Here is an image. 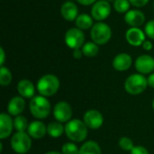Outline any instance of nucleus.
Instances as JSON below:
<instances>
[{"mask_svg":"<svg viewBox=\"0 0 154 154\" xmlns=\"http://www.w3.org/2000/svg\"><path fill=\"white\" fill-rule=\"evenodd\" d=\"M152 106H153V109H154V100H153V103H152Z\"/></svg>","mask_w":154,"mask_h":154,"instance_id":"nucleus-38","label":"nucleus"},{"mask_svg":"<svg viewBox=\"0 0 154 154\" xmlns=\"http://www.w3.org/2000/svg\"><path fill=\"white\" fill-rule=\"evenodd\" d=\"M132 65V58L127 53H120L115 57L113 60V67L118 71L127 70Z\"/></svg>","mask_w":154,"mask_h":154,"instance_id":"nucleus-15","label":"nucleus"},{"mask_svg":"<svg viewBox=\"0 0 154 154\" xmlns=\"http://www.w3.org/2000/svg\"><path fill=\"white\" fill-rule=\"evenodd\" d=\"M148 85L152 88H154V73L150 75V77L148 78Z\"/></svg>","mask_w":154,"mask_h":154,"instance_id":"nucleus-35","label":"nucleus"},{"mask_svg":"<svg viewBox=\"0 0 154 154\" xmlns=\"http://www.w3.org/2000/svg\"><path fill=\"white\" fill-rule=\"evenodd\" d=\"M82 51H83V54L87 57H95L98 53L99 49L97 43L88 42L83 45Z\"/></svg>","mask_w":154,"mask_h":154,"instance_id":"nucleus-23","label":"nucleus"},{"mask_svg":"<svg viewBox=\"0 0 154 154\" xmlns=\"http://www.w3.org/2000/svg\"><path fill=\"white\" fill-rule=\"evenodd\" d=\"M85 36L82 31L79 28H71L65 34V42L71 49H79L84 45Z\"/></svg>","mask_w":154,"mask_h":154,"instance_id":"nucleus-7","label":"nucleus"},{"mask_svg":"<svg viewBox=\"0 0 154 154\" xmlns=\"http://www.w3.org/2000/svg\"><path fill=\"white\" fill-rule=\"evenodd\" d=\"M79 150L78 146L72 143H65L62 147V154H79Z\"/></svg>","mask_w":154,"mask_h":154,"instance_id":"nucleus-27","label":"nucleus"},{"mask_svg":"<svg viewBox=\"0 0 154 154\" xmlns=\"http://www.w3.org/2000/svg\"><path fill=\"white\" fill-rule=\"evenodd\" d=\"M145 33L154 40V20L148 22L145 25Z\"/></svg>","mask_w":154,"mask_h":154,"instance_id":"nucleus-29","label":"nucleus"},{"mask_svg":"<svg viewBox=\"0 0 154 154\" xmlns=\"http://www.w3.org/2000/svg\"><path fill=\"white\" fill-rule=\"evenodd\" d=\"M148 86V79L142 74H133L127 78L125 88L131 95H138L143 92Z\"/></svg>","mask_w":154,"mask_h":154,"instance_id":"nucleus-4","label":"nucleus"},{"mask_svg":"<svg viewBox=\"0 0 154 154\" xmlns=\"http://www.w3.org/2000/svg\"><path fill=\"white\" fill-rule=\"evenodd\" d=\"M30 110L34 117L43 119L50 115L51 104L43 96H36L30 102Z\"/></svg>","mask_w":154,"mask_h":154,"instance_id":"nucleus-3","label":"nucleus"},{"mask_svg":"<svg viewBox=\"0 0 154 154\" xmlns=\"http://www.w3.org/2000/svg\"><path fill=\"white\" fill-rule=\"evenodd\" d=\"M60 88L59 79L51 74L42 77L37 84V89L39 93L43 97H51L54 95Z\"/></svg>","mask_w":154,"mask_h":154,"instance_id":"nucleus-2","label":"nucleus"},{"mask_svg":"<svg viewBox=\"0 0 154 154\" xmlns=\"http://www.w3.org/2000/svg\"><path fill=\"white\" fill-rule=\"evenodd\" d=\"M25 102L23 97H13L7 106L8 113L11 116H19L24 109Z\"/></svg>","mask_w":154,"mask_h":154,"instance_id":"nucleus-19","label":"nucleus"},{"mask_svg":"<svg viewBox=\"0 0 154 154\" xmlns=\"http://www.w3.org/2000/svg\"><path fill=\"white\" fill-rule=\"evenodd\" d=\"M12 81V74L10 70L2 66L0 69V84L2 86H7L11 83Z\"/></svg>","mask_w":154,"mask_h":154,"instance_id":"nucleus-25","label":"nucleus"},{"mask_svg":"<svg viewBox=\"0 0 154 154\" xmlns=\"http://www.w3.org/2000/svg\"><path fill=\"white\" fill-rule=\"evenodd\" d=\"M125 37H126V41L128 42V43H130L133 46L143 45V43L145 41L144 32L137 27H133L129 29L126 32Z\"/></svg>","mask_w":154,"mask_h":154,"instance_id":"nucleus-12","label":"nucleus"},{"mask_svg":"<svg viewBox=\"0 0 154 154\" xmlns=\"http://www.w3.org/2000/svg\"><path fill=\"white\" fill-rule=\"evenodd\" d=\"M14 127L17 132H24L28 129V123L24 116H17L14 120Z\"/></svg>","mask_w":154,"mask_h":154,"instance_id":"nucleus-24","label":"nucleus"},{"mask_svg":"<svg viewBox=\"0 0 154 154\" xmlns=\"http://www.w3.org/2000/svg\"><path fill=\"white\" fill-rule=\"evenodd\" d=\"M79 154H101V149L96 142L89 141L81 146Z\"/></svg>","mask_w":154,"mask_h":154,"instance_id":"nucleus-20","label":"nucleus"},{"mask_svg":"<svg viewBox=\"0 0 154 154\" xmlns=\"http://www.w3.org/2000/svg\"><path fill=\"white\" fill-rule=\"evenodd\" d=\"M111 12V6L109 3L106 0H100L97 1L91 9V14L94 19L97 21H102L105 20Z\"/></svg>","mask_w":154,"mask_h":154,"instance_id":"nucleus-8","label":"nucleus"},{"mask_svg":"<svg viewBox=\"0 0 154 154\" xmlns=\"http://www.w3.org/2000/svg\"><path fill=\"white\" fill-rule=\"evenodd\" d=\"M114 7L118 13H127L130 7L129 0H116L114 3Z\"/></svg>","mask_w":154,"mask_h":154,"instance_id":"nucleus-26","label":"nucleus"},{"mask_svg":"<svg viewBox=\"0 0 154 154\" xmlns=\"http://www.w3.org/2000/svg\"><path fill=\"white\" fill-rule=\"evenodd\" d=\"M0 52H1V61H0V64H1V66H3V64L5 62V51H4L3 48H0Z\"/></svg>","mask_w":154,"mask_h":154,"instance_id":"nucleus-36","label":"nucleus"},{"mask_svg":"<svg viewBox=\"0 0 154 154\" xmlns=\"http://www.w3.org/2000/svg\"><path fill=\"white\" fill-rule=\"evenodd\" d=\"M17 90L21 97L25 98H31L34 97L35 88L33 84L28 79H23L19 81L17 85Z\"/></svg>","mask_w":154,"mask_h":154,"instance_id":"nucleus-18","label":"nucleus"},{"mask_svg":"<svg viewBox=\"0 0 154 154\" xmlns=\"http://www.w3.org/2000/svg\"><path fill=\"white\" fill-rule=\"evenodd\" d=\"M46 154H61V153H60V152H47Z\"/></svg>","mask_w":154,"mask_h":154,"instance_id":"nucleus-37","label":"nucleus"},{"mask_svg":"<svg viewBox=\"0 0 154 154\" xmlns=\"http://www.w3.org/2000/svg\"><path fill=\"white\" fill-rule=\"evenodd\" d=\"M112 35L110 27L104 23H97L91 29V38L97 44L103 45L108 42Z\"/></svg>","mask_w":154,"mask_h":154,"instance_id":"nucleus-5","label":"nucleus"},{"mask_svg":"<svg viewBox=\"0 0 154 154\" xmlns=\"http://www.w3.org/2000/svg\"><path fill=\"white\" fill-rule=\"evenodd\" d=\"M153 8H154V3H153Z\"/></svg>","mask_w":154,"mask_h":154,"instance_id":"nucleus-40","label":"nucleus"},{"mask_svg":"<svg viewBox=\"0 0 154 154\" xmlns=\"http://www.w3.org/2000/svg\"><path fill=\"white\" fill-rule=\"evenodd\" d=\"M76 25L80 30H87L93 25V19L87 14H79L76 19Z\"/></svg>","mask_w":154,"mask_h":154,"instance_id":"nucleus-21","label":"nucleus"},{"mask_svg":"<svg viewBox=\"0 0 154 154\" xmlns=\"http://www.w3.org/2000/svg\"><path fill=\"white\" fill-rule=\"evenodd\" d=\"M135 69L142 74H149L154 70V59L150 55H142L135 60Z\"/></svg>","mask_w":154,"mask_h":154,"instance_id":"nucleus-11","label":"nucleus"},{"mask_svg":"<svg viewBox=\"0 0 154 154\" xmlns=\"http://www.w3.org/2000/svg\"><path fill=\"white\" fill-rule=\"evenodd\" d=\"M80 5H92L96 0H77Z\"/></svg>","mask_w":154,"mask_h":154,"instance_id":"nucleus-34","label":"nucleus"},{"mask_svg":"<svg viewBox=\"0 0 154 154\" xmlns=\"http://www.w3.org/2000/svg\"><path fill=\"white\" fill-rule=\"evenodd\" d=\"M88 126L84 122L74 119L69 121L65 126V133L69 139L73 142H82L88 135Z\"/></svg>","mask_w":154,"mask_h":154,"instance_id":"nucleus-1","label":"nucleus"},{"mask_svg":"<svg viewBox=\"0 0 154 154\" xmlns=\"http://www.w3.org/2000/svg\"><path fill=\"white\" fill-rule=\"evenodd\" d=\"M131 154H149L148 151L143 146H136L132 151Z\"/></svg>","mask_w":154,"mask_h":154,"instance_id":"nucleus-30","label":"nucleus"},{"mask_svg":"<svg viewBox=\"0 0 154 154\" xmlns=\"http://www.w3.org/2000/svg\"><path fill=\"white\" fill-rule=\"evenodd\" d=\"M47 133L50 136L57 138L62 135V134L64 133V127L60 123L53 122L49 124V125L47 126Z\"/></svg>","mask_w":154,"mask_h":154,"instance_id":"nucleus-22","label":"nucleus"},{"mask_svg":"<svg viewBox=\"0 0 154 154\" xmlns=\"http://www.w3.org/2000/svg\"><path fill=\"white\" fill-rule=\"evenodd\" d=\"M107 1H116V0H107Z\"/></svg>","mask_w":154,"mask_h":154,"instance_id":"nucleus-39","label":"nucleus"},{"mask_svg":"<svg viewBox=\"0 0 154 154\" xmlns=\"http://www.w3.org/2000/svg\"><path fill=\"white\" fill-rule=\"evenodd\" d=\"M82 55H83L82 50H80V49H75V50L73 51V57H74L75 59H77V60L81 59V58H82Z\"/></svg>","mask_w":154,"mask_h":154,"instance_id":"nucleus-32","label":"nucleus"},{"mask_svg":"<svg viewBox=\"0 0 154 154\" xmlns=\"http://www.w3.org/2000/svg\"><path fill=\"white\" fill-rule=\"evenodd\" d=\"M27 130L28 134L34 139H41L47 133V128L45 127V125L40 121H34L31 123Z\"/></svg>","mask_w":154,"mask_h":154,"instance_id":"nucleus-17","label":"nucleus"},{"mask_svg":"<svg viewBox=\"0 0 154 154\" xmlns=\"http://www.w3.org/2000/svg\"><path fill=\"white\" fill-rule=\"evenodd\" d=\"M129 1L133 5L136 7H143L149 2V0H129Z\"/></svg>","mask_w":154,"mask_h":154,"instance_id":"nucleus-31","label":"nucleus"},{"mask_svg":"<svg viewBox=\"0 0 154 154\" xmlns=\"http://www.w3.org/2000/svg\"><path fill=\"white\" fill-rule=\"evenodd\" d=\"M84 123L85 125L91 128V129H97L99 127H101V125H103L104 122V118L103 116L101 115V113H99L97 110H88L85 113L84 115Z\"/></svg>","mask_w":154,"mask_h":154,"instance_id":"nucleus-10","label":"nucleus"},{"mask_svg":"<svg viewBox=\"0 0 154 154\" xmlns=\"http://www.w3.org/2000/svg\"><path fill=\"white\" fill-rule=\"evenodd\" d=\"M61 15L63 16V18L67 21H73L76 20L77 17L79 16V9L78 6L72 3V2H66L62 5L61 9Z\"/></svg>","mask_w":154,"mask_h":154,"instance_id":"nucleus-16","label":"nucleus"},{"mask_svg":"<svg viewBox=\"0 0 154 154\" xmlns=\"http://www.w3.org/2000/svg\"><path fill=\"white\" fill-rule=\"evenodd\" d=\"M14 121L10 117V116L6 114L0 115V138L5 139L7 138L13 130Z\"/></svg>","mask_w":154,"mask_h":154,"instance_id":"nucleus-14","label":"nucleus"},{"mask_svg":"<svg viewBox=\"0 0 154 154\" xmlns=\"http://www.w3.org/2000/svg\"><path fill=\"white\" fill-rule=\"evenodd\" d=\"M32 141L30 135L24 132H17L11 140L13 150L19 154H24L31 149Z\"/></svg>","mask_w":154,"mask_h":154,"instance_id":"nucleus-6","label":"nucleus"},{"mask_svg":"<svg viewBox=\"0 0 154 154\" xmlns=\"http://www.w3.org/2000/svg\"><path fill=\"white\" fill-rule=\"evenodd\" d=\"M54 117L60 123L69 121L72 116V108L67 102H59L54 107Z\"/></svg>","mask_w":154,"mask_h":154,"instance_id":"nucleus-9","label":"nucleus"},{"mask_svg":"<svg viewBox=\"0 0 154 154\" xmlns=\"http://www.w3.org/2000/svg\"><path fill=\"white\" fill-rule=\"evenodd\" d=\"M119 145L125 151H132L134 148L133 141L130 138H128V137L121 138L120 141H119Z\"/></svg>","mask_w":154,"mask_h":154,"instance_id":"nucleus-28","label":"nucleus"},{"mask_svg":"<svg viewBox=\"0 0 154 154\" xmlns=\"http://www.w3.org/2000/svg\"><path fill=\"white\" fill-rule=\"evenodd\" d=\"M125 20L126 23L133 27H139L143 24L145 21V16L142 11L139 10H130L125 15Z\"/></svg>","mask_w":154,"mask_h":154,"instance_id":"nucleus-13","label":"nucleus"},{"mask_svg":"<svg viewBox=\"0 0 154 154\" xmlns=\"http://www.w3.org/2000/svg\"><path fill=\"white\" fill-rule=\"evenodd\" d=\"M143 47L145 51H151L152 49V43L149 41H144L143 43Z\"/></svg>","mask_w":154,"mask_h":154,"instance_id":"nucleus-33","label":"nucleus"}]
</instances>
